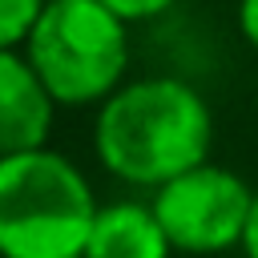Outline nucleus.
Segmentation results:
<instances>
[{"label": "nucleus", "mask_w": 258, "mask_h": 258, "mask_svg": "<svg viewBox=\"0 0 258 258\" xmlns=\"http://www.w3.org/2000/svg\"><path fill=\"white\" fill-rule=\"evenodd\" d=\"M113 16H121L125 24H145V20H157L161 12H169L177 0H101Z\"/></svg>", "instance_id": "obj_8"}, {"label": "nucleus", "mask_w": 258, "mask_h": 258, "mask_svg": "<svg viewBox=\"0 0 258 258\" xmlns=\"http://www.w3.org/2000/svg\"><path fill=\"white\" fill-rule=\"evenodd\" d=\"M97 194L48 145L0 157V258H85Z\"/></svg>", "instance_id": "obj_2"}, {"label": "nucleus", "mask_w": 258, "mask_h": 258, "mask_svg": "<svg viewBox=\"0 0 258 258\" xmlns=\"http://www.w3.org/2000/svg\"><path fill=\"white\" fill-rule=\"evenodd\" d=\"M44 0H0V48H24Z\"/></svg>", "instance_id": "obj_7"}, {"label": "nucleus", "mask_w": 258, "mask_h": 258, "mask_svg": "<svg viewBox=\"0 0 258 258\" xmlns=\"http://www.w3.org/2000/svg\"><path fill=\"white\" fill-rule=\"evenodd\" d=\"M24 56L56 105H101L125 85L129 24L101 0H44L24 40Z\"/></svg>", "instance_id": "obj_3"}, {"label": "nucleus", "mask_w": 258, "mask_h": 258, "mask_svg": "<svg viewBox=\"0 0 258 258\" xmlns=\"http://www.w3.org/2000/svg\"><path fill=\"white\" fill-rule=\"evenodd\" d=\"M242 254H246V258H258V189H254V210H250V222H246Z\"/></svg>", "instance_id": "obj_10"}, {"label": "nucleus", "mask_w": 258, "mask_h": 258, "mask_svg": "<svg viewBox=\"0 0 258 258\" xmlns=\"http://www.w3.org/2000/svg\"><path fill=\"white\" fill-rule=\"evenodd\" d=\"M210 145L214 113L181 77H137L97 105V161L125 185L157 189L210 161Z\"/></svg>", "instance_id": "obj_1"}, {"label": "nucleus", "mask_w": 258, "mask_h": 258, "mask_svg": "<svg viewBox=\"0 0 258 258\" xmlns=\"http://www.w3.org/2000/svg\"><path fill=\"white\" fill-rule=\"evenodd\" d=\"M149 202L173 254L210 258V254L242 250L246 222L254 210V189L246 185L242 173L202 161L177 173L173 181L157 185Z\"/></svg>", "instance_id": "obj_4"}, {"label": "nucleus", "mask_w": 258, "mask_h": 258, "mask_svg": "<svg viewBox=\"0 0 258 258\" xmlns=\"http://www.w3.org/2000/svg\"><path fill=\"white\" fill-rule=\"evenodd\" d=\"M238 32L258 52V0H238Z\"/></svg>", "instance_id": "obj_9"}, {"label": "nucleus", "mask_w": 258, "mask_h": 258, "mask_svg": "<svg viewBox=\"0 0 258 258\" xmlns=\"http://www.w3.org/2000/svg\"><path fill=\"white\" fill-rule=\"evenodd\" d=\"M173 246L153 214V202H109L97 210L85 258H169Z\"/></svg>", "instance_id": "obj_6"}, {"label": "nucleus", "mask_w": 258, "mask_h": 258, "mask_svg": "<svg viewBox=\"0 0 258 258\" xmlns=\"http://www.w3.org/2000/svg\"><path fill=\"white\" fill-rule=\"evenodd\" d=\"M56 101L24 48H0V157L48 145Z\"/></svg>", "instance_id": "obj_5"}]
</instances>
